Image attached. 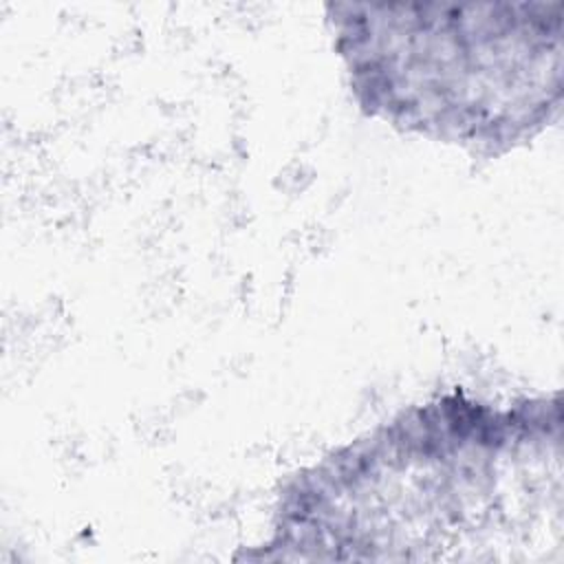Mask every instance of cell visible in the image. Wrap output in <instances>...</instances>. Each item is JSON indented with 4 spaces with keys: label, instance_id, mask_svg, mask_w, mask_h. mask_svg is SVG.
<instances>
[{
    "label": "cell",
    "instance_id": "cell-1",
    "mask_svg": "<svg viewBox=\"0 0 564 564\" xmlns=\"http://www.w3.org/2000/svg\"><path fill=\"white\" fill-rule=\"evenodd\" d=\"M359 106L427 137L513 145L560 97V2H328Z\"/></svg>",
    "mask_w": 564,
    "mask_h": 564
}]
</instances>
